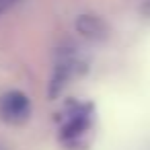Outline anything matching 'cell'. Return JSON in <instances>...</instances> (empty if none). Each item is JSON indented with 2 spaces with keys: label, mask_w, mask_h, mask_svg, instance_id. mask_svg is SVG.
I'll return each instance as SVG.
<instances>
[{
  "label": "cell",
  "mask_w": 150,
  "mask_h": 150,
  "mask_svg": "<svg viewBox=\"0 0 150 150\" xmlns=\"http://www.w3.org/2000/svg\"><path fill=\"white\" fill-rule=\"evenodd\" d=\"M93 129V113L91 107L84 103H76L70 107V113L66 115L64 123H62V142L70 148L82 146L86 142L88 132Z\"/></svg>",
  "instance_id": "obj_1"
},
{
  "label": "cell",
  "mask_w": 150,
  "mask_h": 150,
  "mask_svg": "<svg viewBox=\"0 0 150 150\" xmlns=\"http://www.w3.org/2000/svg\"><path fill=\"white\" fill-rule=\"evenodd\" d=\"M31 115V101L21 91H8L0 97V119L6 123H23Z\"/></svg>",
  "instance_id": "obj_2"
},
{
  "label": "cell",
  "mask_w": 150,
  "mask_h": 150,
  "mask_svg": "<svg viewBox=\"0 0 150 150\" xmlns=\"http://www.w3.org/2000/svg\"><path fill=\"white\" fill-rule=\"evenodd\" d=\"M78 29H80V33L82 35H88V37H95V33H99V35H103V23L97 19V17H82L80 21H78Z\"/></svg>",
  "instance_id": "obj_3"
},
{
  "label": "cell",
  "mask_w": 150,
  "mask_h": 150,
  "mask_svg": "<svg viewBox=\"0 0 150 150\" xmlns=\"http://www.w3.org/2000/svg\"><path fill=\"white\" fill-rule=\"evenodd\" d=\"M17 2H21V0H0V15L6 13L8 8H13Z\"/></svg>",
  "instance_id": "obj_4"
}]
</instances>
